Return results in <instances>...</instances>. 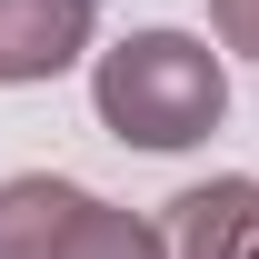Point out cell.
Returning <instances> with one entry per match:
<instances>
[{
  "mask_svg": "<svg viewBox=\"0 0 259 259\" xmlns=\"http://www.w3.org/2000/svg\"><path fill=\"white\" fill-rule=\"evenodd\" d=\"M0 259H169L160 229L90 199L80 180H0Z\"/></svg>",
  "mask_w": 259,
  "mask_h": 259,
  "instance_id": "cell-2",
  "label": "cell"
},
{
  "mask_svg": "<svg viewBox=\"0 0 259 259\" xmlns=\"http://www.w3.org/2000/svg\"><path fill=\"white\" fill-rule=\"evenodd\" d=\"M209 30H220L239 60H259V0H209Z\"/></svg>",
  "mask_w": 259,
  "mask_h": 259,
  "instance_id": "cell-5",
  "label": "cell"
},
{
  "mask_svg": "<svg viewBox=\"0 0 259 259\" xmlns=\"http://www.w3.org/2000/svg\"><path fill=\"white\" fill-rule=\"evenodd\" d=\"M169 259H259V180H199L169 199Z\"/></svg>",
  "mask_w": 259,
  "mask_h": 259,
  "instance_id": "cell-4",
  "label": "cell"
},
{
  "mask_svg": "<svg viewBox=\"0 0 259 259\" xmlns=\"http://www.w3.org/2000/svg\"><path fill=\"white\" fill-rule=\"evenodd\" d=\"M100 120L120 130L130 150H190L229 120V80H220V50L190 30H130L120 50H100Z\"/></svg>",
  "mask_w": 259,
  "mask_h": 259,
  "instance_id": "cell-1",
  "label": "cell"
},
{
  "mask_svg": "<svg viewBox=\"0 0 259 259\" xmlns=\"http://www.w3.org/2000/svg\"><path fill=\"white\" fill-rule=\"evenodd\" d=\"M90 20H100V0H0V90L60 80L90 50Z\"/></svg>",
  "mask_w": 259,
  "mask_h": 259,
  "instance_id": "cell-3",
  "label": "cell"
}]
</instances>
